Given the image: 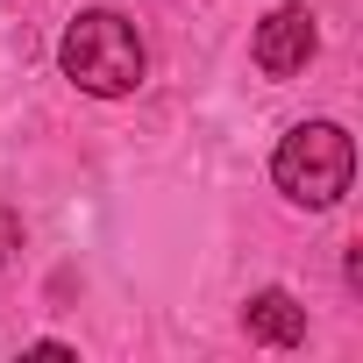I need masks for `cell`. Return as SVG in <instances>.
Segmentation results:
<instances>
[{"instance_id":"5","label":"cell","mask_w":363,"mask_h":363,"mask_svg":"<svg viewBox=\"0 0 363 363\" xmlns=\"http://www.w3.org/2000/svg\"><path fill=\"white\" fill-rule=\"evenodd\" d=\"M15 250H22V214H8V207H0V271L15 264Z\"/></svg>"},{"instance_id":"3","label":"cell","mask_w":363,"mask_h":363,"mask_svg":"<svg viewBox=\"0 0 363 363\" xmlns=\"http://www.w3.org/2000/svg\"><path fill=\"white\" fill-rule=\"evenodd\" d=\"M313 50H320V29H313V8H299V0L271 8V15L257 22V43H250V57H257L264 79H292V72H306Z\"/></svg>"},{"instance_id":"1","label":"cell","mask_w":363,"mask_h":363,"mask_svg":"<svg viewBox=\"0 0 363 363\" xmlns=\"http://www.w3.org/2000/svg\"><path fill=\"white\" fill-rule=\"evenodd\" d=\"M57 65H65V79H72L79 93H93V100H121V93L143 86L150 50H143V36H135L128 15L93 8V15H79V22L57 36Z\"/></svg>"},{"instance_id":"4","label":"cell","mask_w":363,"mask_h":363,"mask_svg":"<svg viewBox=\"0 0 363 363\" xmlns=\"http://www.w3.org/2000/svg\"><path fill=\"white\" fill-rule=\"evenodd\" d=\"M242 328H250V342H264V349H299V342H306V306L271 285V292H257V299L242 306Z\"/></svg>"},{"instance_id":"2","label":"cell","mask_w":363,"mask_h":363,"mask_svg":"<svg viewBox=\"0 0 363 363\" xmlns=\"http://www.w3.org/2000/svg\"><path fill=\"white\" fill-rule=\"evenodd\" d=\"M271 178H278V193H285L292 207H306V214L342 207L349 178H356V143H349V128H342V121H299V128L278 143Z\"/></svg>"}]
</instances>
